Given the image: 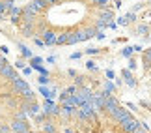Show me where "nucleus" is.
Returning <instances> with one entry per match:
<instances>
[{
    "instance_id": "f257e3e1",
    "label": "nucleus",
    "mask_w": 151,
    "mask_h": 133,
    "mask_svg": "<svg viewBox=\"0 0 151 133\" xmlns=\"http://www.w3.org/2000/svg\"><path fill=\"white\" fill-rule=\"evenodd\" d=\"M39 114L36 94L0 53V133H34L30 116Z\"/></svg>"
},
{
    "instance_id": "f03ea898",
    "label": "nucleus",
    "mask_w": 151,
    "mask_h": 133,
    "mask_svg": "<svg viewBox=\"0 0 151 133\" xmlns=\"http://www.w3.org/2000/svg\"><path fill=\"white\" fill-rule=\"evenodd\" d=\"M144 62H146V64H149V62H151V49L144 53Z\"/></svg>"
}]
</instances>
